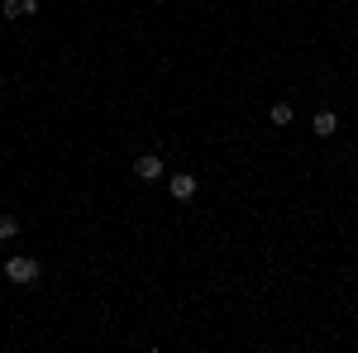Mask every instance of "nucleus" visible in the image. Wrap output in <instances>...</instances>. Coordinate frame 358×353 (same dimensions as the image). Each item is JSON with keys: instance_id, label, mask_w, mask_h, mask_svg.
I'll return each mask as SVG.
<instances>
[{"instance_id": "7", "label": "nucleus", "mask_w": 358, "mask_h": 353, "mask_svg": "<svg viewBox=\"0 0 358 353\" xmlns=\"http://www.w3.org/2000/svg\"><path fill=\"white\" fill-rule=\"evenodd\" d=\"M0 15H5V20H20L24 10H20V0H5V5H0Z\"/></svg>"}, {"instance_id": "2", "label": "nucleus", "mask_w": 358, "mask_h": 353, "mask_svg": "<svg viewBox=\"0 0 358 353\" xmlns=\"http://www.w3.org/2000/svg\"><path fill=\"white\" fill-rule=\"evenodd\" d=\"M163 172H167V167H163L158 153H138V158H134V177H138V182H158Z\"/></svg>"}, {"instance_id": "5", "label": "nucleus", "mask_w": 358, "mask_h": 353, "mask_svg": "<svg viewBox=\"0 0 358 353\" xmlns=\"http://www.w3.org/2000/svg\"><path fill=\"white\" fill-rule=\"evenodd\" d=\"M268 120H273L277 129H287V124H292V106H287V101H277V106L268 110Z\"/></svg>"}, {"instance_id": "1", "label": "nucleus", "mask_w": 358, "mask_h": 353, "mask_svg": "<svg viewBox=\"0 0 358 353\" xmlns=\"http://www.w3.org/2000/svg\"><path fill=\"white\" fill-rule=\"evenodd\" d=\"M5 282H15V287H34V282H38V258L15 253V258L5 263Z\"/></svg>"}, {"instance_id": "6", "label": "nucleus", "mask_w": 358, "mask_h": 353, "mask_svg": "<svg viewBox=\"0 0 358 353\" xmlns=\"http://www.w3.org/2000/svg\"><path fill=\"white\" fill-rule=\"evenodd\" d=\"M20 234V219L15 215H0V239H15Z\"/></svg>"}, {"instance_id": "4", "label": "nucleus", "mask_w": 358, "mask_h": 353, "mask_svg": "<svg viewBox=\"0 0 358 353\" xmlns=\"http://www.w3.org/2000/svg\"><path fill=\"white\" fill-rule=\"evenodd\" d=\"M334 129H339V115H334V110H320V115L310 120V134L315 138H330Z\"/></svg>"}, {"instance_id": "3", "label": "nucleus", "mask_w": 358, "mask_h": 353, "mask_svg": "<svg viewBox=\"0 0 358 353\" xmlns=\"http://www.w3.org/2000/svg\"><path fill=\"white\" fill-rule=\"evenodd\" d=\"M167 191H172V201H192L196 196V172H172Z\"/></svg>"}]
</instances>
